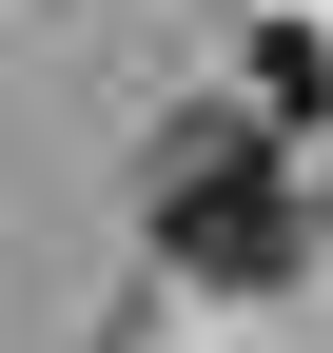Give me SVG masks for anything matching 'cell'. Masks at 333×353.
<instances>
[{
    "label": "cell",
    "mask_w": 333,
    "mask_h": 353,
    "mask_svg": "<svg viewBox=\"0 0 333 353\" xmlns=\"http://www.w3.org/2000/svg\"><path fill=\"white\" fill-rule=\"evenodd\" d=\"M314 99H333V59H314L294 20H275V39H255V138H275V118H314Z\"/></svg>",
    "instance_id": "cell-2"
},
{
    "label": "cell",
    "mask_w": 333,
    "mask_h": 353,
    "mask_svg": "<svg viewBox=\"0 0 333 353\" xmlns=\"http://www.w3.org/2000/svg\"><path fill=\"white\" fill-rule=\"evenodd\" d=\"M138 216H157V255L216 275V294H275L294 275V176H275L255 118H177V138L138 157Z\"/></svg>",
    "instance_id": "cell-1"
}]
</instances>
